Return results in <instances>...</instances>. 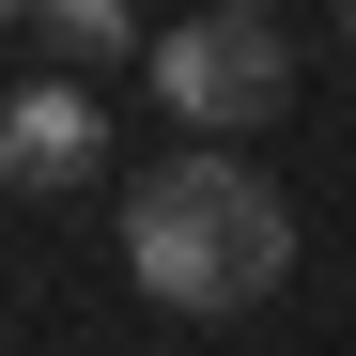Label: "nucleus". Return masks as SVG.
I'll list each match as a JSON object with an SVG mask.
<instances>
[{"label": "nucleus", "instance_id": "f257e3e1", "mask_svg": "<svg viewBox=\"0 0 356 356\" xmlns=\"http://www.w3.org/2000/svg\"><path fill=\"white\" fill-rule=\"evenodd\" d=\"M124 279L155 294V310H186V325H217V310H264V294L294 279V202L264 186L248 155H170V170H140V202H124Z\"/></svg>", "mask_w": 356, "mask_h": 356}, {"label": "nucleus", "instance_id": "f03ea898", "mask_svg": "<svg viewBox=\"0 0 356 356\" xmlns=\"http://www.w3.org/2000/svg\"><path fill=\"white\" fill-rule=\"evenodd\" d=\"M155 108L170 124H202V140H248V124H279L294 108V47H279V16L264 0H202V16H170L155 31Z\"/></svg>", "mask_w": 356, "mask_h": 356}, {"label": "nucleus", "instance_id": "7ed1b4c3", "mask_svg": "<svg viewBox=\"0 0 356 356\" xmlns=\"http://www.w3.org/2000/svg\"><path fill=\"white\" fill-rule=\"evenodd\" d=\"M0 186H16V202H78V186H108V108H93V78L0 93Z\"/></svg>", "mask_w": 356, "mask_h": 356}, {"label": "nucleus", "instance_id": "20e7f679", "mask_svg": "<svg viewBox=\"0 0 356 356\" xmlns=\"http://www.w3.org/2000/svg\"><path fill=\"white\" fill-rule=\"evenodd\" d=\"M31 47H47L63 78H108V63L140 47V0H31Z\"/></svg>", "mask_w": 356, "mask_h": 356}, {"label": "nucleus", "instance_id": "39448f33", "mask_svg": "<svg viewBox=\"0 0 356 356\" xmlns=\"http://www.w3.org/2000/svg\"><path fill=\"white\" fill-rule=\"evenodd\" d=\"M16 16H31V0H0V31H16Z\"/></svg>", "mask_w": 356, "mask_h": 356}, {"label": "nucleus", "instance_id": "423d86ee", "mask_svg": "<svg viewBox=\"0 0 356 356\" xmlns=\"http://www.w3.org/2000/svg\"><path fill=\"white\" fill-rule=\"evenodd\" d=\"M341 31H356V0H341Z\"/></svg>", "mask_w": 356, "mask_h": 356}]
</instances>
